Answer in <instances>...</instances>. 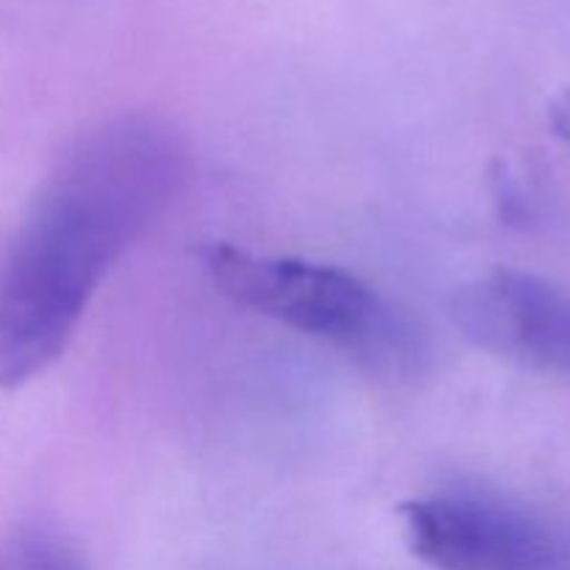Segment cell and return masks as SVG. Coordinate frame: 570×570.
Instances as JSON below:
<instances>
[{
  "label": "cell",
  "mask_w": 570,
  "mask_h": 570,
  "mask_svg": "<svg viewBox=\"0 0 570 570\" xmlns=\"http://www.w3.org/2000/svg\"><path fill=\"white\" fill-rule=\"evenodd\" d=\"M198 259L232 304L326 340L379 376L421 371L426 354L421 328L356 273L295 256L256 254L223 239L200 245Z\"/></svg>",
  "instance_id": "7a4b0ae2"
},
{
  "label": "cell",
  "mask_w": 570,
  "mask_h": 570,
  "mask_svg": "<svg viewBox=\"0 0 570 570\" xmlns=\"http://www.w3.org/2000/svg\"><path fill=\"white\" fill-rule=\"evenodd\" d=\"M187 176L181 134L154 115L104 120L59 156L0 250V387L65 354L104 278Z\"/></svg>",
  "instance_id": "6da1fadb"
},
{
  "label": "cell",
  "mask_w": 570,
  "mask_h": 570,
  "mask_svg": "<svg viewBox=\"0 0 570 570\" xmlns=\"http://www.w3.org/2000/svg\"><path fill=\"white\" fill-rule=\"evenodd\" d=\"M549 126L554 137L570 148V89H562L549 104Z\"/></svg>",
  "instance_id": "8992f818"
},
{
  "label": "cell",
  "mask_w": 570,
  "mask_h": 570,
  "mask_svg": "<svg viewBox=\"0 0 570 570\" xmlns=\"http://www.w3.org/2000/svg\"><path fill=\"white\" fill-rule=\"evenodd\" d=\"M456 328L479 348L551 376H570V293L515 267H495L451 295Z\"/></svg>",
  "instance_id": "277c9868"
},
{
  "label": "cell",
  "mask_w": 570,
  "mask_h": 570,
  "mask_svg": "<svg viewBox=\"0 0 570 570\" xmlns=\"http://www.w3.org/2000/svg\"><path fill=\"white\" fill-rule=\"evenodd\" d=\"M9 570H83L76 551L53 534H28L14 549Z\"/></svg>",
  "instance_id": "5b68a950"
},
{
  "label": "cell",
  "mask_w": 570,
  "mask_h": 570,
  "mask_svg": "<svg viewBox=\"0 0 570 570\" xmlns=\"http://www.w3.org/2000/svg\"><path fill=\"white\" fill-rule=\"evenodd\" d=\"M399 518L412 554L434 570H570L560 529L493 495H423Z\"/></svg>",
  "instance_id": "3957f363"
}]
</instances>
